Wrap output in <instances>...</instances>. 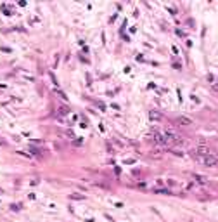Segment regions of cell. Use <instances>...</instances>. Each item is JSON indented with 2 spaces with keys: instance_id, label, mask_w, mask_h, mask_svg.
<instances>
[{
  "instance_id": "cell-3",
  "label": "cell",
  "mask_w": 218,
  "mask_h": 222,
  "mask_svg": "<svg viewBox=\"0 0 218 222\" xmlns=\"http://www.w3.org/2000/svg\"><path fill=\"white\" fill-rule=\"evenodd\" d=\"M149 120H151V122H161V120H163V115H161L159 111L151 110L149 111Z\"/></svg>"
},
{
  "instance_id": "cell-2",
  "label": "cell",
  "mask_w": 218,
  "mask_h": 222,
  "mask_svg": "<svg viewBox=\"0 0 218 222\" xmlns=\"http://www.w3.org/2000/svg\"><path fill=\"white\" fill-rule=\"evenodd\" d=\"M152 141H154L156 144H159V146H168V144H170V139H168L166 134H154V135H152Z\"/></svg>"
},
{
  "instance_id": "cell-6",
  "label": "cell",
  "mask_w": 218,
  "mask_h": 222,
  "mask_svg": "<svg viewBox=\"0 0 218 222\" xmlns=\"http://www.w3.org/2000/svg\"><path fill=\"white\" fill-rule=\"evenodd\" d=\"M192 177H194L199 184H206V182H208V179H206L204 175H199V174H192Z\"/></svg>"
},
{
  "instance_id": "cell-12",
  "label": "cell",
  "mask_w": 218,
  "mask_h": 222,
  "mask_svg": "<svg viewBox=\"0 0 218 222\" xmlns=\"http://www.w3.org/2000/svg\"><path fill=\"white\" fill-rule=\"evenodd\" d=\"M0 146H7V142H5V141H4L2 137H0Z\"/></svg>"
},
{
  "instance_id": "cell-11",
  "label": "cell",
  "mask_w": 218,
  "mask_h": 222,
  "mask_svg": "<svg viewBox=\"0 0 218 222\" xmlns=\"http://www.w3.org/2000/svg\"><path fill=\"white\" fill-rule=\"evenodd\" d=\"M31 151H33V154H36V156H42V151L36 148H31Z\"/></svg>"
},
{
  "instance_id": "cell-5",
  "label": "cell",
  "mask_w": 218,
  "mask_h": 222,
  "mask_svg": "<svg viewBox=\"0 0 218 222\" xmlns=\"http://www.w3.org/2000/svg\"><path fill=\"white\" fill-rule=\"evenodd\" d=\"M152 193H156V194H171V191L166 189V187H164V189H161V187H154Z\"/></svg>"
},
{
  "instance_id": "cell-7",
  "label": "cell",
  "mask_w": 218,
  "mask_h": 222,
  "mask_svg": "<svg viewBox=\"0 0 218 222\" xmlns=\"http://www.w3.org/2000/svg\"><path fill=\"white\" fill-rule=\"evenodd\" d=\"M57 115H59V116H68V115H69V108H66V106H61V108H59V111H57Z\"/></svg>"
},
{
  "instance_id": "cell-8",
  "label": "cell",
  "mask_w": 218,
  "mask_h": 222,
  "mask_svg": "<svg viewBox=\"0 0 218 222\" xmlns=\"http://www.w3.org/2000/svg\"><path fill=\"white\" fill-rule=\"evenodd\" d=\"M54 94H55V95H59L61 99H64V101L68 99V95H66V94L62 92V90H59V89H54Z\"/></svg>"
},
{
  "instance_id": "cell-1",
  "label": "cell",
  "mask_w": 218,
  "mask_h": 222,
  "mask_svg": "<svg viewBox=\"0 0 218 222\" xmlns=\"http://www.w3.org/2000/svg\"><path fill=\"white\" fill-rule=\"evenodd\" d=\"M199 162L204 166H217L218 165V158L213 154H206V156H199Z\"/></svg>"
},
{
  "instance_id": "cell-4",
  "label": "cell",
  "mask_w": 218,
  "mask_h": 222,
  "mask_svg": "<svg viewBox=\"0 0 218 222\" xmlns=\"http://www.w3.org/2000/svg\"><path fill=\"white\" fill-rule=\"evenodd\" d=\"M177 123L182 125V127H187V125H192V120L187 118V116H178V118H177Z\"/></svg>"
},
{
  "instance_id": "cell-9",
  "label": "cell",
  "mask_w": 218,
  "mask_h": 222,
  "mask_svg": "<svg viewBox=\"0 0 218 222\" xmlns=\"http://www.w3.org/2000/svg\"><path fill=\"white\" fill-rule=\"evenodd\" d=\"M69 198H71V200H85V196H83V194H71Z\"/></svg>"
},
{
  "instance_id": "cell-10",
  "label": "cell",
  "mask_w": 218,
  "mask_h": 222,
  "mask_svg": "<svg viewBox=\"0 0 218 222\" xmlns=\"http://www.w3.org/2000/svg\"><path fill=\"white\" fill-rule=\"evenodd\" d=\"M168 186L170 187H175V186H178V182H175L173 179H168Z\"/></svg>"
}]
</instances>
